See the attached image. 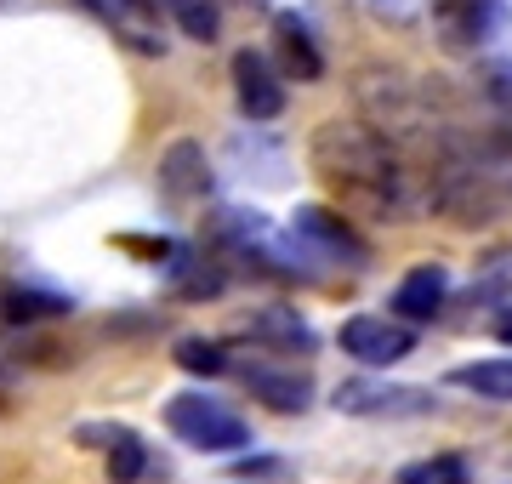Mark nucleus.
Returning <instances> with one entry per match:
<instances>
[{
  "mask_svg": "<svg viewBox=\"0 0 512 484\" xmlns=\"http://www.w3.org/2000/svg\"><path fill=\"white\" fill-rule=\"evenodd\" d=\"M501 336H507V342H512V319H501Z\"/></svg>",
  "mask_w": 512,
  "mask_h": 484,
  "instance_id": "nucleus-24",
  "label": "nucleus"
},
{
  "mask_svg": "<svg viewBox=\"0 0 512 484\" xmlns=\"http://www.w3.org/2000/svg\"><path fill=\"white\" fill-rule=\"evenodd\" d=\"M0 314L12 319V325H40V319H63V314H74V297L12 280V285H0Z\"/></svg>",
  "mask_w": 512,
  "mask_h": 484,
  "instance_id": "nucleus-17",
  "label": "nucleus"
},
{
  "mask_svg": "<svg viewBox=\"0 0 512 484\" xmlns=\"http://www.w3.org/2000/svg\"><path fill=\"white\" fill-rule=\"evenodd\" d=\"M473 302H478V308H490V314H501V319L512 314V240L478 257V268H473Z\"/></svg>",
  "mask_w": 512,
  "mask_h": 484,
  "instance_id": "nucleus-16",
  "label": "nucleus"
},
{
  "mask_svg": "<svg viewBox=\"0 0 512 484\" xmlns=\"http://www.w3.org/2000/svg\"><path fill=\"white\" fill-rule=\"evenodd\" d=\"M120 46H131L137 57H160L165 35H160V0H80Z\"/></svg>",
  "mask_w": 512,
  "mask_h": 484,
  "instance_id": "nucleus-8",
  "label": "nucleus"
},
{
  "mask_svg": "<svg viewBox=\"0 0 512 484\" xmlns=\"http://www.w3.org/2000/svg\"><path fill=\"white\" fill-rule=\"evenodd\" d=\"M274 46H279V80H325V52L313 40V23L302 12H279L274 18Z\"/></svg>",
  "mask_w": 512,
  "mask_h": 484,
  "instance_id": "nucleus-10",
  "label": "nucleus"
},
{
  "mask_svg": "<svg viewBox=\"0 0 512 484\" xmlns=\"http://www.w3.org/2000/svg\"><path fill=\"white\" fill-rule=\"evenodd\" d=\"M336 342H342V354L359 359V365H370V371H387V365H399V359L416 354V331L399 325V319H387V314H353V319H342Z\"/></svg>",
  "mask_w": 512,
  "mask_h": 484,
  "instance_id": "nucleus-6",
  "label": "nucleus"
},
{
  "mask_svg": "<svg viewBox=\"0 0 512 484\" xmlns=\"http://www.w3.org/2000/svg\"><path fill=\"white\" fill-rule=\"evenodd\" d=\"M239 382L251 388V399H262L279 416H302L313 405V376L296 371V365H245Z\"/></svg>",
  "mask_w": 512,
  "mask_h": 484,
  "instance_id": "nucleus-11",
  "label": "nucleus"
},
{
  "mask_svg": "<svg viewBox=\"0 0 512 484\" xmlns=\"http://www.w3.org/2000/svg\"><path fill=\"white\" fill-rule=\"evenodd\" d=\"M433 35L450 52H484L507 35V0H427Z\"/></svg>",
  "mask_w": 512,
  "mask_h": 484,
  "instance_id": "nucleus-4",
  "label": "nucleus"
},
{
  "mask_svg": "<svg viewBox=\"0 0 512 484\" xmlns=\"http://www.w3.org/2000/svg\"><path fill=\"white\" fill-rule=\"evenodd\" d=\"M171 359H177L188 376H222V371H234V359H228V342H217V336H177Z\"/></svg>",
  "mask_w": 512,
  "mask_h": 484,
  "instance_id": "nucleus-20",
  "label": "nucleus"
},
{
  "mask_svg": "<svg viewBox=\"0 0 512 484\" xmlns=\"http://www.w3.org/2000/svg\"><path fill=\"white\" fill-rule=\"evenodd\" d=\"M308 160L319 171V183L330 188V200L353 217H376V223H410L416 217L421 205L416 171L365 120H325L313 131Z\"/></svg>",
  "mask_w": 512,
  "mask_h": 484,
  "instance_id": "nucleus-1",
  "label": "nucleus"
},
{
  "mask_svg": "<svg viewBox=\"0 0 512 484\" xmlns=\"http://www.w3.org/2000/svg\"><path fill=\"white\" fill-rule=\"evenodd\" d=\"M330 405L342 410V416H427V410H439V399L427 388H410V382L348 376V382H336Z\"/></svg>",
  "mask_w": 512,
  "mask_h": 484,
  "instance_id": "nucleus-5",
  "label": "nucleus"
},
{
  "mask_svg": "<svg viewBox=\"0 0 512 484\" xmlns=\"http://www.w3.org/2000/svg\"><path fill=\"white\" fill-rule=\"evenodd\" d=\"M291 240L308 251V257H325L336 268H370V245L359 240V228L336 211V205H296L291 211Z\"/></svg>",
  "mask_w": 512,
  "mask_h": 484,
  "instance_id": "nucleus-3",
  "label": "nucleus"
},
{
  "mask_svg": "<svg viewBox=\"0 0 512 484\" xmlns=\"http://www.w3.org/2000/svg\"><path fill=\"white\" fill-rule=\"evenodd\" d=\"M80 445L103 450L114 484H137L148 473V445L126 428V422H80Z\"/></svg>",
  "mask_w": 512,
  "mask_h": 484,
  "instance_id": "nucleus-12",
  "label": "nucleus"
},
{
  "mask_svg": "<svg viewBox=\"0 0 512 484\" xmlns=\"http://www.w3.org/2000/svg\"><path fill=\"white\" fill-rule=\"evenodd\" d=\"M444 302H450V268L444 262H416L399 285H393V297H387V319H399V325H427V319L444 314Z\"/></svg>",
  "mask_w": 512,
  "mask_h": 484,
  "instance_id": "nucleus-9",
  "label": "nucleus"
},
{
  "mask_svg": "<svg viewBox=\"0 0 512 484\" xmlns=\"http://www.w3.org/2000/svg\"><path fill=\"white\" fill-rule=\"evenodd\" d=\"M165 18L177 23V35L200 40V46H211V40L222 35V0H160Z\"/></svg>",
  "mask_w": 512,
  "mask_h": 484,
  "instance_id": "nucleus-18",
  "label": "nucleus"
},
{
  "mask_svg": "<svg viewBox=\"0 0 512 484\" xmlns=\"http://www.w3.org/2000/svg\"><path fill=\"white\" fill-rule=\"evenodd\" d=\"M6 382H12V365H6V359H0V388H6Z\"/></svg>",
  "mask_w": 512,
  "mask_h": 484,
  "instance_id": "nucleus-23",
  "label": "nucleus"
},
{
  "mask_svg": "<svg viewBox=\"0 0 512 484\" xmlns=\"http://www.w3.org/2000/svg\"><path fill=\"white\" fill-rule=\"evenodd\" d=\"M478 92H484V103L512 126V57H495V63L478 69Z\"/></svg>",
  "mask_w": 512,
  "mask_h": 484,
  "instance_id": "nucleus-21",
  "label": "nucleus"
},
{
  "mask_svg": "<svg viewBox=\"0 0 512 484\" xmlns=\"http://www.w3.org/2000/svg\"><path fill=\"white\" fill-rule=\"evenodd\" d=\"M450 388L473 393V399H490V405H512V354L456 365V371H450Z\"/></svg>",
  "mask_w": 512,
  "mask_h": 484,
  "instance_id": "nucleus-15",
  "label": "nucleus"
},
{
  "mask_svg": "<svg viewBox=\"0 0 512 484\" xmlns=\"http://www.w3.org/2000/svg\"><path fill=\"white\" fill-rule=\"evenodd\" d=\"M365 6H370V18H393V23H404V18H410V12H416V0H365Z\"/></svg>",
  "mask_w": 512,
  "mask_h": 484,
  "instance_id": "nucleus-22",
  "label": "nucleus"
},
{
  "mask_svg": "<svg viewBox=\"0 0 512 484\" xmlns=\"http://www.w3.org/2000/svg\"><path fill=\"white\" fill-rule=\"evenodd\" d=\"M393 484H473V467H467V456H456V450H439V456L404 462Z\"/></svg>",
  "mask_w": 512,
  "mask_h": 484,
  "instance_id": "nucleus-19",
  "label": "nucleus"
},
{
  "mask_svg": "<svg viewBox=\"0 0 512 484\" xmlns=\"http://www.w3.org/2000/svg\"><path fill=\"white\" fill-rule=\"evenodd\" d=\"M160 188H165V200H177V205H194L211 194V160H205L200 143H171V149L160 154Z\"/></svg>",
  "mask_w": 512,
  "mask_h": 484,
  "instance_id": "nucleus-14",
  "label": "nucleus"
},
{
  "mask_svg": "<svg viewBox=\"0 0 512 484\" xmlns=\"http://www.w3.org/2000/svg\"><path fill=\"white\" fill-rule=\"evenodd\" d=\"M165 428L188 450H205V456H234V450L251 445V422L234 405H222L217 393H177L165 405Z\"/></svg>",
  "mask_w": 512,
  "mask_h": 484,
  "instance_id": "nucleus-2",
  "label": "nucleus"
},
{
  "mask_svg": "<svg viewBox=\"0 0 512 484\" xmlns=\"http://www.w3.org/2000/svg\"><path fill=\"white\" fill-rule=\"evenodd\" d=\"M245 336H251V342H262L268 354H313V348H319L313 325L296 314V308H285V302H274V308H256V314L245 319Z\"/></svg>",
  "mask_w": 512,
  "mask_h": 484,
  "instance_id": "nucleus-13",
  "label": "nucleus"
},
{
  "mask_svg": "<svg viewBox=\"0 0 512 484\" xmlns=\"http://www.w3.org/2000/svg\"><path fill=\"white\" fill-rule=\"evenodd\" d=\"M228 69H234V103H239V114H245L251 126H268V120L285 114V80H279V69L262 52L239 46Z\"/></svg>",
  "mask_w": 512,
  "mask_h": 484,
  "instance_id": "nucleus-7",
  "label": "nucleus"
}]
</instances>
